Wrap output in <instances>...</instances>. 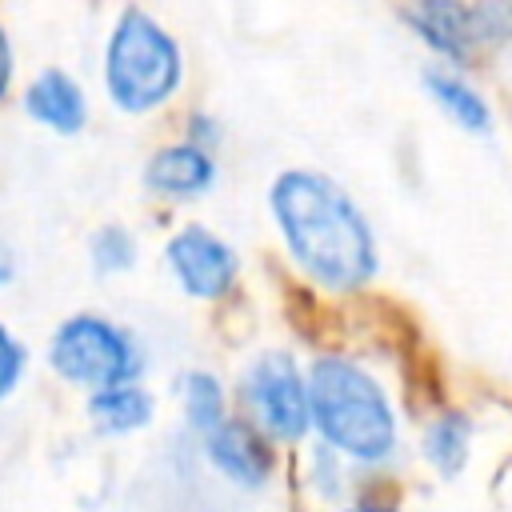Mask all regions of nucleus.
I'll return each instance as SVG.
<instances>
[{
	"mask_svg": "<svg viewBox=\"0 0 512 512\" xmlns=\"http://www.w3.org/2000/svg\"><path fill=\"white\" fill-rule=\"evenodd\" d=\"M268 212L288 256L328 292H356L380 272V248L356 200L316 168H284L268 188Z\"/></svg>",
	"mask_w": 512,
	"mask_h": 512,
	"instance_id": "nucleus-1",
	"label": "nucleus"
},
{
	"mask_svg": "<svg viewBox=\"0 0 512 512\" xmlns=\"http://www.w3.org/2000/svg\"><path fill=\"white\" fill-rule=\"evenodd\" d=\"M308 408L320 444L352 468H388L400 452V420L372 368L344 352H320L308 364Z\"/></svg>",
	"mask_w": 512,
	"mask_h": 512,
	"instance_id": "nucleus-2",
	"label": "nucleus"
},
{
	"mask_svg": "<svg viewBox=\"0 0 512 512\" xmlns=\"http://www.w3.org/2000/svg\"><path fill=\"white\" fill-rule=\"evenodd\" d=\"M100 88L120 116H152L184 88L180 40L140 4H124L104 36Z\"/></svg>",
	"mask_w": 512,
	"mask_h": 512,
	"instance_id": "nucleus-3",
	"label": "nucleus"
},
{
	"mask_svg": "<svg viewBox=\"0 0 512 512\" xmlns=\"http://www.w3.org/2000/svg\"><path fill=\"white\" fill-rule=\"evenodd\" d=\"M44 360L52 368V376L68 388H80L84 396L108 384H124V380H140L148 368V352L140 344V336L112 320L108 312H68L48 344H44Z\"/></svg>",
	"mask_w": 512,
	"mask_h": 512,
	"instance_id": "nucleus-4",
	"label": "nucleus"
},
{
	"mask_svg": "<svg viewBox=\"0 0 512 512\" xmlns=\"http://www.w3.org/2000/svg\"><path fill=\"white\" fill-rule=\"evenodd\" d=\"M240 404L244 416L272 440V444H300L312 432L308 408V368L296 364L284 348L256 352L240 372Z\"/></svg>",
	"mask_w": 512,
	"mask_h": 512,
	"instance_id": "nucleus-5",
	"label": "nucleus"
},
{
	"mask_svg": "<svg viewBox=\"0 0 512 512\" xmlns=\"http://www.w3.org/2000/svg\"><path fill=\"white\" fill-rule=\"evenodd\" d=\"M164 268L172 284L192 300H220L240 276L236 248L208 224H180L164 240Z\"/></svg>",
	"mask_w": 512,
	"mask_h": 512,
	"instance_id": "nucleus-6",
	"label": "nucleus"
},
{
	"mask_svg": "<svg viewBox=\"0 0 512 512\" xmlns=\"http://www.w3.org/2000/svg\"><path fill=\"white\" fill-rule=\"evenodd\" d=\"M200 448L208 468L240 492H260L276 476V448L248 416H228L208 436H200Z\"/></svg>",
	"mask_w": 512,
	"mask_h": 512,
	"instance_id": "nucleus-7",
	"label": "nucleus"
},
{
	"mask_svg": "<svg viewBox=\"0 0 512 512\" xmlns=\"http://www.w3.org/2000/svg\"><path fill=\"white\" fill-rule=\"evenodd\" d=\"M404 20L424 40V48L440 56V64L468 68L484 56L472 0H408Z\"/></svg>",
	"mask_w": 512,
	"mask_h": 512,
	"instance_id": "nucleus-8",
	"label": "nucleus"
},
{
	"mask_svg": "<svg viewBox=\"0 0 512 512\" xmlns=\"http://www.w3.org/2000/svg\"><path fill=\"white\" fill-rule=\"evenodd\" d=\"M16 100H20L24 120H32L36 128H44V132H52V136H64V140H68V136H80V132L88 128V116H92L84 84H80L68 68H60V64L36 68V72L20 84Z\"/></svg>",
	"mask_w": 512,
	"mask_h": 512,
	"instance_id": "nucleus-9",
	"label": "nucleus"
},
{
	"mask_svg": "<svg viewBox=\"0 0 512 512\" xmlns=\"http://www.w3.org/2000/svg\"><path fill=\"white\" fill-rule=\"evenodd\" d=\"M216 176H220L216 152L200 148L192 140L160 144L140 168L144 192L160 196V200H200V196H208L216 188Z\"/></svg>",
	"mask_w": 512,
	"mask_h": 512,
	"instance_id": "nucleus-10",
	"label": "nucleus"
},
{
	"mask_svg": "<svg viewBox=\"0 0 512 512\" xmlns=\"http://www.w3.org/2000/svg\"><path fill=\"white\" fill-rule=\"evenodd\" d=\"M420 84L428 92V100L468 136H488L492 132V108L480 96V88L452 64H428L420 72Z\"/></svg>",
	"mask_w": 512,
	"mask_h": 512,
	"instance_id": "nucleus-11",
	"label": "nucleus"
},
{
	"mask_svg": "<svg viewBox=\"0 0 512 512\" xmlns=\"http://www.w3.org/2000/svg\"><path fill=\"white\" fill-rule=\"evenodd\" d=\"M84 416L100 436H136L156 420V396L140 380L108 384L84 396Z\"/></svg>",
	"mask_w": 512,
	"mask_h": 512,
	"instance_id": "nucleus-12",
	"label": "nucleus"
},
{
	"mask_svg": "<svg viewBox=\"0 0 512 512\" xmlns=\"http://www.w3.org/2000/svg\"><path fill=\"white\" fill-rule=\"evenodd\" d=\"M472 440H476V420L468 412H460V408H444L440 416H432L424 424L420 456L436 476L456 480L472 460Z\"/></svg>",
	"mask_w": 512,
	"mask_h": 512,
	"instance_id": "nucleus-13",
	"label": "nucleus"
},
{
	"mask_svg": "<svg viewBox=\"0 0 512 512\" xmlns=\"http://www.w3.org/2000/svg\"><path fill=\"white\" fill-rule=\"evenodd\" d=\"M176 396H180V416H184L188 432H196V436H208L216 424H224L232 416L228 392H224L220 376L208 368H188L176 384Z\"/></svg>",
	"mask_w": 512,
	"mask_h": 512,
	"instance_id": "nucleus-14",
	"label": "nucleus"
},
{
	"mask_svg": "<svg viewBox=\"0 0 512 512\" xmlns=\"http://www.w3.org/2000/svg\"><path fill=\"white\" fill-rule=\"evenodd\" d=\"M88 264L96 276H124L140 264V240L128 224L104 220L88 232Z\"/></svg>",
	"mask_w": 512,
	"mask_h": 512,
	"instance_id": "nucleus-15",
	"label": "nucleus"
},
{
	"mask_svg": "<svg viewBox=\"0 0 512 512\" xmlns=\"http://www.w3.org/2000/svg\"><path fill=\"white\" fill-rule=\"evenodd\" d=\"M348 460L340 452H332L328 444H316L308 456V484L316 492V500H344L348 492Z\"/></svg>",
	"mask_w": 512,
	"mask_h": 512,
	"instance_id": "nucleus-16",
	"label": "nucleus"
},
{
	"mask_svg": "<svg viewBox=\"0 0 512 512\" xmlns=\"http://www.w3.org/2000/svg\"><path fill=\"white\" fill-rule=\"evenodd\" d=\"M28 360H32L28 356V344L0 320V404L20 392V384L28 376Z\"/></svg>",
	"mask_w": 512,
	"mask_h": 512,
	"instance_id": "nucleus-17",
	"label": "nucleus"
},
{
	"mask_svg": "<svg viewBox=\"0 0 512 512\" xmlns=\"http://www.w3.org/2000/svg\"><path fill=\"white\" fill-rule=\"evenodd\" d=\"M472 8H476L484 52L504 44V40H512V0H472Z\"/></svg>",
	"mask_w": 512,
	"mask_h": 512,
	"instance_id": "nucleus-18",
	"label": "nucleus"
},
{
	"mask_svg": "<svg viewBox=\"0 0 512 512\" xmlns=\"http://www.w3.org/2000/svg\"><path fill=\"white\" fill-rule=\"evenodd\" d=\"M16 92V40L0 16V104H8Z\"/></svg>",
	"mask_w": 512,
	"mask_h": 512,
	"instance_id": "nucleus-19",
	"label": "nucleus"
},
{
	"mask_svg": "<svg viewBox=\"0 0 512 512\" xmlns=\"http://www.w3.org/2000/svg\"><path fill=\"white\" fill-rule=\"evenodd\" d=\"M184 140H192V144H200V148H220V140H224V132H220V120L212 116V112H192L188 116V132H184Z\"/></svg>",
	"mask_w": 512,
	"mask_h": 512,
	"instance_id": "nucleus-20",
	"label": "nucleus"
},
{
	"mask_svg": "<svg viewBox=\"0 0 512 512\" xmlns=\"http://www.w3.org/2000/svg\"><path fill=\"white\" fill-rule=\"evenodd\" d=\"M340 512H400V504L388 500V496H380V492H360V496H352Z\"/></svg>",
	"mask_w": 512,
	"mask_h": 512,
	"instance_id": "nucleus-21",
	"label": "nucleus"
},
{
	"mask_svg": "<svg viewBox=\"0 0 512 512\" xmlns=\"http://www.w3.org/2000/svg\"><path fill=\"white\" fill-rule=\"evenodd\" d=\"M20 276V252H16V244L12 240H4L0 236V292L4 288H12V280Z\"/></svg>",
	"mask_w": 512,
	"mask_h": 512,
	"instance_id": "nucleus-22",
	"label": "nucleus"
}]
</instances>
